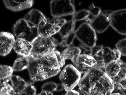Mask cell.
I'll return each mask as SVG.
<instances>
[{
  "label": "cell",
  "instance_id": "obj_14",
  "mask_svg": "<svg viewBox=\"0 0 126 95\" xmlns=\"http://www.w3.org/2000/svg\"><path fill=\"white\" fill-rule=\"evenodd\" d=\"M125 63L120 59L113 60L105 66L104 72L111 79L119 74Z\"/></svg>",
  "mask_w": 126,
  "mask_h": 95
},
{
  "label": "cell",
  "instance_id": "obj_12",
  "mask_svg": "<svg viewBox=\"0 0 126 95\" xmlns=\"http://www.w3.org/2000/svg\"><path fill=\"white\" fill-rule=\"evenodd\" d=\"M33 47L32 43L22 38H17L13 48L18 55L22 57H26L31 54Z\"/></svg>",
  "mask_w": 126,
  "mask_h": 95
},
{
  "label": "cell",
  "instance_id": "obj_28",
  "mask_svg": "<svg viewBox=\"0 0 126 95\" xmlns=\"http://www.w3.org/2000/svg\"><path fill=\"white\" fill-rule=\"evenodd\" d=\"M116 49L120 52L121 55L126 56V38L120 40L115 45Z\"/></svg>",
  "mask_w": 126,
  "mask_h": 95
},
{
  "label": "cell",
  "instance_id": "obj_26",
  "mask_svg": "<svg viewBox=\"0 0 126 95\" xmlns=\"http://www.w3.org/2000/svg\"><path fill=\"white\" fill-rule=\"evenodd\" d=\"M90 13L88 10L82 9L75 12L73 15L72 20L75 21L85 20Z\"/></svg>",
  "mask_w": 126,
  "mask_h": 95
},
{
  "label": "cell",
  "instance_id": "obj_41",
  "mask_svg": "<svg viewBox=\"0 0 126 95\" xmlns=\"http://www.w3.org/2000/svg\"><path fill=\"white\" fill-rule=\"evenodd\" d=\"M110 95H121V94L119 93H112Z\"/></svg>",
  "mask_w": 126,
  "mask_h": 95
},
{
  "label": "cell",
  "instance_id": "obj_5",
  "mask_svg": "<svg viewBox=\"0 0 126 95\" xmlns=\"http://www.w3.org/2000/svg\"><path fill=\"white\" fill-rule=\"evenodd\" d=\"M74 33L75 37L82 45L90 48L95 46L97 40L95 31L89 24L83 23Z\"/></svg>",
  "mask_w": 126,
  "mask_h": 95
},
{
  "label": "cell",
  "instance_id": "obj_22",
  "mask_svg": "<svg viewBox=\"0 0 126 95\" xmlns=\"http://www.w3.org/2000/svg\"><path fill=\"white\" fill-rule=\"evenodd\" d=\"M38 36V27L31 25L18 38H22L32 43Z\"/></svg>",
  "mask_w": 126,
  "mask_h": 95
},
{
  "label": "cell",
  "instance_id": "obj_10",
  "mask_svg": "<svg viewBox=\"0 0 126 95\" xmlns=\"http://www.w3.org/2000/svg\"><path fill=\"white\" fill-rule=\"evenodd\" d=\"M60 26L58 24L48 22L46 18L42 20L38 26V36L47 37L59 32Z\"/></svg>",
  "mask_w": 126,
  "mask_h": 95
},
{
  "label": "cell",
  "instance_id": "obj_36",
  "mask_svg": "<svg viewBox=\"0 0 126 95\" xmlns=\"http://www.w3.org/2000/svg\"><path fill=\"white\" fill-rule=\"evenodd\" d=\"M66 21L64 19H57L55 21L54 23L58 24L59 26V24H61L62 25Z\"/></svg>",
  "mask_w": 126,
  "mask_h": 95
},
{
  "label": "cell",
  "instance_id": "obj_13",
  "mask_svg": "<svg viewBox=\"0 0 126 95\" xmlns=\"http://www.w3.org/2000/svg\"><path fill=\"white\" fill-rule=\"evenodd\" d=\"M5 7L13 11H17L30 8L33 6V0H3Z\"/></svg>",
  "mask_w": 126,
  "mask_h": 95
},
{
  "label": "cell",
  "instance_id": "obj_32",
  "mask_svg": "<svg viewBox=\"0 0 126 95\" xmlns=\"http://www.w3.org/2000/svg\"><path fill=\"white\" fill-rule=\"evenodd\" d=\"M88 11L90 14L94 17L98 16L101 12V9L95 6L93 3H92L89 6Z\"/></svg>",
  "mask_w": 126,
  "mask_h": 95
},
{
  "label": "cell",
  "instance_id": "obj_15",
  "mask_svg": "<svg viewBox=\"0 0 126 95\" xmlns=\"http://www.w3.org/2000/svg\"><path fill=\"white\" fill-rule=\"evenodd\" d=\"M101 54L103 58L105 66L113 60L120 59L121 55L118 50L115 49L112 50L108 47H103L101 51Z\"/></svg>",
  "mask_w": 126,
  "mask_h": 95
},
{
  "label": "cell",
  "instance_id": "obj_27",
  "mask_svg": "<svg viewBox=\"0 0 126 95\" xmlns=\"http://www.w3.org/2000/svg\"><path fill=\"white\" fill-rule=\"evenodd\" d=\"M36 89L31 83H28L26 87L18 95H36Z\"/></svg>",
  "mask_w": 126,
  "mask_h": 95
},
{
  "label": "cell",
  "instance_id": "obj_23",
  "mask_svg": "<svg viewBox=\"0 0 126 95\" xmlns=\"http://www.w3.org/2000/svg\"><path fill=\"white\" fill-rule=\"evenodd\" d=\"M13 71L11 67L1 65L0 67V82H5L8 83L10 80Z\"/></svg>",
  "mask_w": 126,
  "mask_h": 95
},
{
  "label": "cell",
  "instance_id": "obj_24",
  "mask_svg": "<svg viewBox=\"0 0 126 95\" xmlns=\"http://www.w3.org/2000/svg\"><path fill=\"white\" fill-rule=\"evenodd\" d=\"M81 50L78 47L72 46L70 47L64 52L63 56L65 60H72L80 54Z\"/></svg>",
  "mask_w": 126,
  "mask_h": 95
},
{
  "label": "cell",
  "instance_id": "obj_20",
  "mask_svg": "<svg viewBox=\"0 0 126 95\" xmlns=\"http://www.w3.org/2000/svg\"><path fill=\"white\" fill-rule=\"evenodd\" d=\"M33 59L30 55L28 56L17 58L14 61L12 67L13 71H19L27 68L29 62Z\"/></svg>",
  "mask_w": 126,
  "mask_h": 95
},
{
  "label": "cell",
  "instance_id": "obj_3",
  "mask_svg": "<svg viewBox=\"0 0 126 95\" xmlns=\"http://www.w3.org/2000/svg\"><path fill=\"white\" fill-rule=\"evenodd\" d=\"M32 43L33 47L30 55L33 59L42 57L54 51L58 44L57 40L51 36H38Z\"/></svg>",
  "mask_w": 126,
  "mask_h": 95
},
{
  "label": "cell",
  "instance_id": "obj_25",
  "mask_svg": "<svg viewBox=\"0 0 126 95\" xmlns=\"http://www.w3.org/2000/svg\"><path fill=\"white\" fill-rule=\"evenodd\" d=\"M0 95H17L11 85L5 82H0Z\"/></svg>",
  "mask_w": 126,
  "mask_h": 95
},
{
  "label": "cell",
  "instance_id": "obj_40",
  "mask_svg": "<svg viewBox=\"0 0 126 95\" xmlns=\"http://www.w3.org/2000/svg\"><path fill=\"white\" fill-rule=\"evenodd\" d=\"M37 95H47L46 92L42 91L39 94Z\"/></svg>",
  "mask_w": 126,
  "mask_h": 95
},
{
  "label": "cell",
  "instance_id": "obj_16",
  "mask_svg": "<svg viewBox=\"0 0 126 95\" xmlns=\"http://www.w3.org/2000/svg\"><path fill=\"white\" fill-rule=\"evenodd\" d=\"M23 18L31 25L38 27L40 21L46 18L40 11L36 9H32L25 15Z\"/></svg>",
  "mask_w": 126,
  "mask_h": 95
},
{
  "label": "cell",
  "instance_id": "obj_8",
  "mask_svg": "<svg viewBox=\"0 0 126 95\" xmlns=\"http://www.w3.org/2000/svg\"><path fill=\"white\" fill-rule=\"evenodd\" d=\"M71 60L81 74L86 73L97 63L93 57L84 54L79 55Z\"/></svg>",
  "mask_w": 126,
  "mask_h": 95
},
{
  "label": "cell",
  "instance_id": "obj_1",
  "mask_svg": "<svg viewBox=\"0 0 126 95\" xmlns=\"http://www.w3.org/2000/svg\"><path fill=\"white\" fill-rule=\"evenodd\" d=\"M78 85L86 95H110L115 88L112 79L95 66L84 74Z\"/></svg>",
  "mask_w": 126,
  "mask_h": 95
},
{
  "label": "cell",
  "instance_id": "obj_39",
  "mask_svg": "<svg viewBox=\"0 0 126 95\" xmlns=\"http://www.w3.org/2000/svg\"><path fill=\"white\" fill-rule=\"evenodd\" d=\"M77 91L79 93V95H86L84 94L81 90L79 88L78 90Z\"/></svg>",
  "mask_w": 126,
  "mask_h": 95
},
{
  "label": "cell",
  "instance_id": "obj_4",
  "mask_svg": "<svg viewBox=\"0 0 126 95\" xmlns=\"http://www.w3.org/2000/svg\"><path fill=\"white\" fill-rule=\"evenodd\" d=\"M81 74L71 64L66 66L61 72L59 78L66 92L72 90L81 78Z\"/></svg>",
  "mask_w": 126,
  "mask_h": 95
},
{
  "label": "cell",
  "instance_id": "obj_11",
  "mask_svg": "<svg viewBox=\"0 0 126 95\" xmlns=\"http://www.w3.org/2000/svg\"><path fill=\"white\" fill-rule=\"evenodd\" d=\"M0 54L4 56L11 51L15 41L14 35L11 33L1 32L0 33Z\"/></svg>",
  "mask_w": 126,
  "mask_h": 95
},
{
  "label": "cell",
  "instance_id": "obj_6",
  "mask_svg": "<svg viewBox=\"0 0 126 95\" xmlns=\"http://www.w3.org/2000/svg\"><path fill=\"white\" fill-rule=\"evenodd\" d=\"M50 5L51 14L54 18L73 15L75 12L73 0H51Z\"/></svg>",
  "mask_w": 126,
  "mask_h": 95
},
{
  "label": "cell",
  "instance_id": "obj_9",
  "mask_svg": "<svg viewBox=\"0 0 126 95\" xmlns=\"http://www.w3.org/2000/svg\"><path fill=\"white\" fill-rule=\"evenodd\" d=\"M113 11L105 10L91 20L90 25L94 30L99 33L104 31L110 25L109 16Z\"/></svg>",
  "mask_w": 126,
  "mask_h": 95
},
{
  "label": "cell",
  "instance_id": "obj_31",
  "mask_svg": "<svg viewBox=\"0 0 126 95\" xmlns=\"http://www.w3.org/2000/svg\"><path fill=\"white\" fill-rule=\"evenodd\" d=\"M71 46H69L64 40H62L56 45L55 50L58 51L63 55V53L66 50Z\"/></svg>",
  "mask_w": 126,
  "mask_h": 95
},
{
  "label": "cell",
  "instance_id": "obj_29",
  "mask_svg": "<svg viewBox=\"0 0 126 95\" xmlns=\"http://www.w3.org/2000/svg\"><path fill=\"white\" fill-rule=\"evenodd\" d=\"M103 48L102 45L95 46L91 48L89 50H85L84 54L93 57L99 53Z\"/></svg>",
  "mask_w": 126,
  "mask_h": 95
},
{
  "label": "cell",
  "instance_id": "obj_38",
  "mask_svg": "<svg viewBox=\"0 0 126 95\" xmlns=\"http://www.w3.org/2000/svg\"><path fill=\"white\" fill-rule=\"evenodd\" d=\"M118 89L120 90L122 95H126V89H124L121 88H119Z\"/></svg>",
  "mask_w": 126,
  "mask_h": 95
},
{
  "label": "cell",
  "instance_id": "obj_34",
  "mask_svg": "<svg viewBox=\"0 0 126 95\" xmlns=\"http://www.w3.org/2000/svg\"><path fill=\"white\" fill-rule=\"evenodd\" d=\"M74 32L70 34L64 39L62 40H64L67 44L70 46H72V42L75 37Z\"/></svg>",
  "mask_w": 126,
  "mask_h": 95
},
{
  "label": "cell",
  "instance_id": "obj_35",
  "mask_svg": "<svg viewBox=\"0 0 126 95\" xmlns=\"http://www.w3.org/2000/svg\"><path fill=\"white\" fill-rule=\"evenodd\" d=\"M79 93L77 91L74 90H72L66 92L63 94L62 95H79Z\"/></svg>",
  "mask_w": 126,
  "mask_h": 95
},
{
  "label": "cell",
  "instance_id": "obj_17",
  "mask_svg": "<svg viewBox=\"0 0 126 95\" xmlns=\"http://www.w3.org/2000/svg\"><path fill=\"white\" fill-rule=\"evenodd\" d=\"M31 25L23 18L18 20L14 25L12 30L15 36L18 38L19 36Z\"/></svg>",
  "mask_w": 126,
  "mask_h": 95
},
{
  "label": "cell",
  "instance_id": "obj_42",
  "mask_svg": "<svg viewBox=\"0 0 126 95\" xmlns=\"http://www.w3.org/2000/svg\"><path fill=\"white\" fill-rule=\"evenodd\" d=\"M46 93L47 95H53V93L52 92H46Z\"/></svg>",
  "mask_w": 126,
  "mask_h": 95
},
{
  "label": "cell",
  "instance_id": "obj_2",
  "mask_svg": "<svg viewBox=\"0 0 126 95\" xmlns=\"http://www.w3.org/2000/svg\"><path fill=\"white\" fill-rule=\"evenodd\" d=\"M60 68L54 51L32 60L27 67L30 78L33 81H42L53 77L59 72Z\"/></svg>",
  "mask_w": 126,
  "mask_h": 95
},
{
  "label": "cell",
  "instance_id": "obj_37",
  "mask_svg": "<svg viewBox=\"0 0 126 95\" xmlns=\"http://www.w3.org/2000/svg\"><path fill=\"white\" fill-rule=\"evenodd\" d=\"M64 88V87L62 84L60 83L57 84V86L56 91H62Z\"/></svg>",
  "mask_w": 126,
  "mask_h": 95
},
{
  "label": "cell",
  "instance_id": "obj_7",
  "mask_svg": "<svg viewBox=\"0 0 126 95\" xmlns=\"http://www.w3.org/2000/svg\"><path fill=\"white\" fill-rule=\"evenodd\" d=\"M110 25L120 34L126 35V9L113 11L109 15Z\"/></svg>",
  "mask_w": 126,
  "mask_h": 95
},
{
  "label": "cell",
  "instance_id": "obj_21",
  "mask_svg": "<svg viewBox=\"0 0 126 95\" xmlns=\"http://www.w3.org/2000/svg\"><path fill=\"white\" fill-rule=\"evenodd\" d=\"M10 81L15 92L17 95L26 87L28 84L21 77L16 75H12Z\"/></svg>",
  "mask_w": 126,
  "mask_h": 95
},
{
  "label": "cell",
  "instance_id": "obj_33",
  "mask_svg": "<svg viewBox=\"0 0 126 95\" xmlns=\"http://www.w3.org/2000/svg\"><path fill=\"white\" fill-rule=\"evenodd\" d=\"M61 68L65 64V59L63 56L58 51H54Z\"/></svg>",
  "mask_w": 126,
  "mask_h": 95
},
{
  "label": "cell",
  "instance_id": "obj_18",
  "mask_svg": "<svg viewBox=\"0 0 126 95\" xmlns=\"http://www.w3.org/2000/svg\"><path fill=\"white\" fill-rule=\"evenodd\" d=\"M75 22L73 20L66 21L60 27L58 32L63 40L74 32Z\"/></svg>",
  "mask_w": 126,
  "mask_h": 95
},
{
  "label": "cell",
  "instance_id": "obj_19",
  "mask_svg": "<svg viewBox=\"0 0 126 95\" xmlns=\"http://www.w3.org/2000/svg\"><path fill=\"white\" fill-rule=\"evenodd\" d=\"M111 79L115 87L116 86L118 89L119 88L126 89V63L123 66L119 74Z\"/></svg>",
  "mask_w": 126,
  "mask_h": 95
},
{
  "label": "cell",
  "instance_id": "obj_30",
  "mask_svg": "<svg viewBox=\"0 0 126 95\" xmlns=\"http://www.w3.org/2000/svg\"><path fill=\"white\" fill-rule=\"evenodd\" d=\"M57 84L53 82H47L44 84L42 87V91L52 92L56 91Z\"/></svg>",
  "mask_w": 126,
  "mask_h": 95
}]
</instances>
